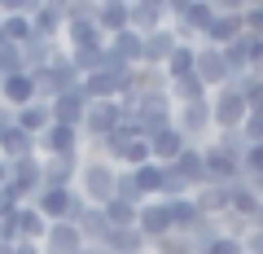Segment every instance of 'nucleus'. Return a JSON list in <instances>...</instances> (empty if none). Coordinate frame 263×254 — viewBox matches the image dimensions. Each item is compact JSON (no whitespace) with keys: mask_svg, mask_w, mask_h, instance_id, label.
I'll return each instance as SVG.
<instances>
[{"mask_svg":"<svg viewBox=\"0 0 263 254\" xmlns=\"http://www.w3.org/2000/svg\"><path fill=\"white\" fill-rule=\"evenodd\" d=\"M114 180H119V167L105 158H84V167H79V198L88 202V206H105V202L114 198Z\"/></svg>","mask_w":263,"mask_h":254,"instance_id":"nucleus-1","label":"nucleus"},{"mask_svg":"<svg viewBox=\"0 0 263 254\" xmlns=\"http://www.w3.org/2000/svg\"><path fill=\"white\" fill-rule=\"evenodd\" d=\"M31 206H35L48 224H75L88 202L79 198V188H40L35 198H31Z\"/></svg>","mask_w":263,"mask_h":254,"instance_id":"nucleus-2","label":"nucleus"},{"mask_svg":"<svg viewBox=\"0 0 263 254\" xmlns=\"http://www.w3.org/2000/svg\"><path fill=\"white\" fill-rule=\"evenodd\" d=\"M35 153L40 158H70V153H84V132H79V127H66V123H48L44 132L35 136Z\"/></svg>","mask_w":263,"mask_h":254,"instance_id":"nucleus-3","label":"nucleus"},{"mask_svg":"<svg viewBox=\"0 0 263 254\" xmlns=\"http://www.w3.org/2000/svg\"><path fill=\"white\" fill-rule=\"evenodd\" d=\"M176 132L184 136L189 145H206L215 123H211V96L206 101H193V105H176Z\"/></svg>","mask_w":263,"mask_h":254,"instance_id":"nucleus-4","label":"nucleus"},{"mask_svg":"<svg viewBox=\"0 0 263 254\" xmlns=\"http://www.w3.org/2000/svg\"><path fill=\"white\" fill-rule=\"evenodd\" d=\"M202 167H206V184H215V188H233V184H241V158L224 153L215 141L202 145Z\"/></svg>","mask_w":263,"mask_h":254,"instance_id":"nucleus-5","label":"nucleus"},{"mask_svg":"<svg viewBox=\"0 0 263 254\" xmlns=\"http://www.w3.org/2000/svg\"><path fill=\"white\" fill-rule=\"evenodd\" d=\"M246 114H250V105L241 101V92H233V88L211 92V123H215V132H237L246 123Z\"/></svg>","mask_w":263,"mask_h":254,"instance_id":"nucleus-6","label":"nucleus"},{"mask_svg":"<svg viewBox=\"0 0 263 254\" xmlns=\"http://www.w3.org/2000/svg\"><path fill=\"white\" fill-rule=\"evenodd\" d=\"M123 127V110L119 101H92L84 114V141H105Z\"/></svg>","mask_w":263,"mask_h":254,"instance_id":"nucleus-7","label":"nucleus"},{"mask_svg":"<svg viewBox=\"0 0 263 254\" xmlns=\"http://www.w3.org/2000/svg\"><path fill=\"white\" fill-rule=\"evenodd\" d=\"M136 228H141V237L149 245H158L162 237H171V210H167V202H162V198L141 202V206H136Z\"/></svg>","mask_w":263,"mask_h":254,"instance_id":"nucleus-8","label":"nucleus"},{"mask_svg":"<svg viewBox=\"0 0 263 254\" xmlns=\"http://www.w3.org/2000/svg\"><path fill=\"white\" fill-rule=\"evenodd\" d=\"M66 0H40V9L31 13V40H44V44H57V35L66 31Z\"/></svg>","mask_w":263,"mask_h":254,"instance_id":"nucleus-9","label":"nucleus"},{"mask_svg":"<svg viewBox=\"0 0 263 254\" xmlns=\"http://www.w3.org/2000/svg\"><path fill=\"white\" fill-rule=\"evenodd\" d=\"M158 27H167V0H127V31L149 35Z\"/></svg>","mask_w":263,"mask_h":254,"instance_id":"nucleus-10","label":"nucleus"},{"mask_svg":"<svg viewBox=\"0 0 263 254\" xmlns=\"http://www.w3.org/2000/svg\"><path fill=\"white\" fill-rule=\"evenodd\" d=\"M88 105H92V101L84 96V88H70V92H62V96L48 101V114H53V123H66V127H79V132H84Z\"/></svg>","mask_w":263,"mask_h":254,"instance_id":"nucleus-11","label":"nucleus"},{"mask_svg":"<svg viewBox=\"0 0 263 254\" xmlns=\"http://www.w3.org/2000/svg\"><path fill=\"white\" fill-rule=\"evenodd\" d=\"M193 75L202 79V88H206V92H219V88L228 84L224 53H219V48H211V44H197V70H193Z\"/></svg>","mask_w":263,"mask_h":254,"instance_id":"nucleus-12","label":"nucleus"},{"mask_svg":"<svg viewBox=\"0 0 263 254\" xmlns=\"http://www.w3.org/2000/svg\"><path fill=\"white\" fill-rule=\"evenodd\" d=\"M13 167V188L22 193V202H31L44 188V158L40 153H31V158H18V162H9Z\"/></svg>","mask_w":263,"mask_h":254,"instance_id":"nucleus-13","label":"nucleus"},{"mask_svg":"<svg viewBox=\"0 0 263 254\" xmlns=\"http://www.w3.org/2000/svg\"><path fill=\"white\" fill-rule=\"evenodd\" d=\"M79 167H84V153H70V158H44V188H75Z\"/></svg>","mask_w":263,"mask_h":254,"instance_id":"nucleus-14","label":"nucleus"},{"mask_svg":"<svg viewBox=\"0 0 263 254\" xmlns=\"http://www.w3.org/2000/svg\"><path fill=\"white\" fill-rule=\"evenodd\" d=\"M40 250H44V254H79V250H84V237H79L75 224H48Z\"/></svg>","mask_w":263,"mask_h":254,"instance_id":"nucleus-15","label":"nucleus"},{"mask_svg":"<svg viewBox=\"0 0 263 254\" xmlns=\"http://www.w3.org/2000/svg\"><path fill=\"white\" fill-rule=\"evenodd\" d=\"M246 27H241V13H215V22L206 27V35H202V44L211 48H228L233 40H241Z\"/></svg>","mask_w":263,"mask_h":254,"instance_id":"nucleus-16","label":"nucleus"},{"mask_svg":"<svg viewBox=\"0 0 263 254\" xmlns=\"http://www.w3.org/2000/svg\"><path fill=\"white\" fill-rule=\"evenodd\" d=\"M92 22H97V31H101L105 40L119 35V31H127V0H97Z\"/></svg>","mask_w":263,"mask_h":254,"instance_id":"nucleus-17","label":"nucleus"},{"mask_svg":"<svg viewBox=\"0 0 263 254\" xmlns=\"http://www.w3.org/2000/svg\"><path fill=\"white\" fill-rule=\"evenodd\" d=\"M184 149H189V141L176 132V127H167V132H154V136H149V158L158 162V167H171V162H176Z\"/></svg>","mask_w":263,"mask_h":254,"instance_id":"nucleus-18","label":"nucleus"},{"mask_svg":"<svg viewBox=\"0 0 263 254\" xmlns=\"http://www.w3.org/2000/svg\"><path fill=\"white\" fill-rule=\"evenodd\" d=\"M75 228H79V237H84V245H105V237L114 232L101 206H84V210H79V219H75Z\"/></svg>","mask_w":263,"mask_h":254,"instance_id":"nucleus-19","label":"nucleus"},{"mask_svg":"<svg viewBox=\"0 0 263 254\" xmlns=\"http://www.w3.org/2000/svg\"><path fill=\"white\" fill-rule=\"evenodd\" d=\"M0 101L9 105V110H27V105L35 101V79H31L27 70H18V75H9L5 84H0Z\"/></svg>","mask_w":263,"mask_h":254,"instance_id":"nucleus-20","label":"nucleus"},{"mask_svg":"<svg viewBox=\"0 0 263 254\" xmlns=\"http://www.w3.org/2000/svg\"><path fill=\"white\" fill-rule=\"evenodd\" d=\"M171 171H176V175H180V180H184V184L197 193V188L206 184V167H202V145H189V149L180 153L176 162H171Z\"/></svg>","mask_w":263,"mask_h":254,"instance_id":"nucleus-21","label":"nucleus"},{"mask_svg":"<svg viewBox=\"0 0 263 254\" xmlns=\"http://www.w3.org/2000/svg\"><path fill=\"white\" fill-rule=\"evenodd\" d=\"M176 31L171 27H158V31H149V35H145V62L141 66H162V62H167L171 53H176Z\"/></svg>","mask_w":263,"mask_h":254,"instance_id":"nucleus-22","label":"nucleus"},{"mask_svg":"<svg viewBox=\"0 0 263 254\" xmlns=\"http://www.w3.org/2000/svg\"><path fill=\"white\" fill-rule=\"evenodd\" d=\"M105 44H110V53H119L132 70L145 62V35H136V31H119V35H110Z\"/></svg>","mask_w":263,"mask_h":254,"instance_id":"nucleus-23","label":"nucleus"},{"mask_svg":"<svg viewBox=\"0 0 263 254\" xmlns=\"http://www.w3.org/2000/svg\"><path fill=\"white\" fill-rule=\"evenodd\" d=\"M101 250H110V254H149V241L141 237V228H114Z\"/></svg>","mask_w":263,"mask_h":254,"instance_id":"nucleus-24","label":"nucleus"},{"mask_svg":"<svg viewBox=\"0 0 263 254\" xmlns=\"http://www.w3.org/2000/svg\"><path fill=\"white\" fill-rule=\"evenodd\" d=\"M215 13H219L215 0H189V9H184V18H180V22H184V27L197 35V44H202V35H206V27L215 22ZM171 27H176V22H171Z\"/></svg>","mask_w":263,"mask_h":254,"instance_id":"nucleus-25","label":"nucleus"},{"mask_svg":"<svg viewBox=\"0 0 263 254\" xmlns=\"http://www.w3.org/2000/svg\"><path fill=\"white\" fill-rule=\"evenodd\" d=\"M35 153V136H27L13 123L9 132H0V158H9V162H18V158H31Z\"/></svg>","mask_w":263,"mask_h":254,"instance_id":"nucleus-26","label":"nucleus"},{"mask_svg":"<svg viewBox=\"0 0 263 254\" xmlns=\"http://www.w3.org/2000/svg\"><path fill=\"white\" fill-rule=\"evenodd\" d=\"M62 53V44H44V40H27L22 44V70L27 75H40V70L53 62V57Z\"/></svg>","mask_w":263,"mask_h":254,"instance_id":"nucleus-27","label":"nucleus"},{"mask_svg":"<svg viewBox=\"0 0 263 254\" xmlns=\"http://www.w3.org/2000/svg\"><path fill=\"white\" fill-rule=\"evenodd\" d=\"M197 210H202V219H224L228 215V188H215V184H202L193 193Z\"/></svg>","mask_w":263,"mask_h":254,"instance_id":"nucleus-28","label":"nucleus"},{"mask_svg":"<svg viewBox=\"0 0 263 254\" xmlns=\"http://www.w3.org/2000/svg\"><path fill=\"white\" fill-rule=\"evenodd\" d=\"M259 206H263V202H259V193H254V188L246 184V180L228 188V215H237V219H254V215H259Z\"/></svg>","mask_w":263,"mask_h":254,"instance_id":"nucleus-29","label":"nucleus"},{"mask_svg":"<svg viewBox=\"0 0 263 254\" xmlns=\"http://www.w3.org/2000/svg\"><path fill=\"white\" fill-rule=\"evenodd\" d=\"M197 70V44H176V53L162 62V75L167 79H189Z\"/></svg>","mask_w":263,"mask_h":254,"instance_id":"nucleus-30","label":"nucleus"},{"mask_svg":"<svg viewBox=\"0 0 263 254\" xmlns=\"http://www.w3.org/2000/svg\"><path fill=\"white\" fill-rule=\"evenodd\" d=\"M13 232H18V241H35V245H40V241H44V232H48V219L27 202V206L18 210V224H13Z\"/></svg>","mask_w":263,"mask_h":254,"instance_id":"nucleus-31","label":"nucleus"},{"mask_svg":"<svg viewBox=\"0 0 263 254\" xmlns=\"http://www.w3.org/2000/svg\"><path fill=\"white\" fill-rule=\"evenodd\" d=\"M66 48H105V35L97 31V22H66Z\"/></svg>","mask_w":263,"mask_h":254,"instance_id":"nucleus-32","label":"nucleus"},{"mask_svg":"<svg viewBox=\"0 0 263 254\" xmlns=\"http://www.w3.org/2000/svg\"><path fill=\"white\" fill-rule=\"evenodd\" d=\"M13 123H18L27 136H40L48 123H53V114H48V105H44V101H31L27 110H13Z\"/></svg>","mask_w":263,"mask_h":254,"instance_id":"nucleus-33","label":"nucleus"},{"mask_svg":"<svg viewBox=\"0 0 263 254\" xmlns=\"http://www.w3.org/2000/svg\"><path fill=\"white\" fill-rule=\"evenodd\" d=\"M167 96H171V101H176V105H193V101H206V88H202V79H197V75H189V79H171V84H167Z\"/></svg>","mask_w":263,"mask_h":254,"instance_id":"nucleus-34","label":"nucleus"},{"mask_svg":"<svg viewBox=\"0 0 263 254\" xmlns=\"http://www.w3.org/2000/svg\"><path fill=\"white\" fill-rule=\"evenodd\" d=\"M167 84L171 79L162 75V66H136L132 70V92H167Z\"/></svg>","mask_w":263,"mask_h":254,"instance_id":"nucleus-35","label":"nucleus"},{"mask_svg":"<svg viewBox=\"0 0 263 254\" xmlns=\"http://www.w3.org/2000/svg\"><path fill=\"white\" fill-rule=\"evenodd\" d=\"M219 53H224L228 79H233V75H246V70H250V35L233 40V44H228V48H219Z\"/></svg>","mask_w":263,"mask_h":254,"instance_id":"nucleus-36","label":"nucleus"},{"mask_svg":"<svg viewBox=\"0 0 263 254\" xmlns=\"http://www.w3.org/2000/svg\"><path fill=\"white\" fill-rule=\"evenodd\" d=\"M219 237H224V224H219V219H202V224L189 232V245H193V254H206Z\"/></svg>","mask_w":263,"mask_h":254,"instance_id":"nucleus-37","label":"nucleus"},{"mask_svg":"<svg viewBox=\"0 0 263 254\" xmlns=\"http://www.w3.org/2000/svg\"><path fill=\"white\" fill-rule=\"evenodd\" d=\"M132 175H136V184H141L145 202L162 198V167H158V162H145V167H136V171H132Z\"/></svg>","mask_w":263,"mask_h":254,"instance_id":"nucleus-38","label":"nucleus"},{"mask_svg":"<svg viewBox=\"0 0 263 254\" xmlns=\"http://www.w3.org/2000/svg\"><path fill=\"white\" fill-rule=\"evenodd\" d=\"M0 27H5V40H9V44H27L31 40V18L27 13H5V18H0Z\"/></svg>","mask_w":263,"mask_h":254,"instance_id":"nucleus-39","label":"nucleus"},{"mask_svg":"<svg viewBox=\"0 0 263 254\" xmlns=\"http://www.w3.org/2000/svg\"><path fill=\"white\" fill-rule=\"evenodd\" d=\"M114 198L127 202V206H141V202H145V193H141V184H136V175H132V171H123V167H119V180H114Z\"/></svg>","mask_w":263,"mask_h":254,"instance_id":"nucleus-40","label":"nucleus"},{"mask_svg":"<svg viewBox=\"0 0 263 254\" xmlns=\"http://www.w3.org/2000/svg\"><path fill=\"white\" fill-rule=\"evenodd\" d=\"M101 210H105V219H110V228H136V206H127V202L110 198Z\"/></svg>","mask_w":263,"mask_h":254,"instance_id":"nucleus-41","label":"nucleus"},{"mask_svg":"<svg viewBox=\"0 0 263 254\" xmlns=\"http://www.w3.org/2000/svg\"><path fill=\"white\" fill-rule=\"evenodd\" d=\"M215 145L224 153H233V158H246V149H250V141H246L241 127H237V132H215Z\"/></svg>","mask_w":263,"mask_h":254,"instance_id":"nucleus-42","label":"nucleus"},{"mask_svg":"<svg viewBox=\"0 0 263 254\" xmlns=\"http://www.w3.org/2000/svg\"><path fill=\"white\" fill-rule=\"evenodd\" d=\"M241 180L246 184H254V180H263V145H250L241 158Z\"/></svg>","mask_w":263,"mask_h":254,"instance_id":"nucleus-43","label":"nucleus"},{"mask_svg":"<svg viewBox=\"0 0 263 254\" xmlns=\"http://www.w3.org/2000/svg\"><path fill=\"white\" fill-rule=\"evenodd\" d=\"M241 27H246L250 40H263V0H254V5L241 9Z\"/></svg>","mask_w":263,"mask_h":254,"instance_id":"nucleus-44","label":"nucleus"},{"mask_svg":"<svg viewBox=\"0 0 263 254\" xmlns=\"http://www.w3.org/2000/svg\"><path fill=\"white\" fill-rule=\"evenodd\" d=\"M18 70H22V48H18V44L0 48V84H5L9 75H18Z\"/></svg>","mask_w":263,"mask_h":254,"instance_id":"nucleus-45","label":"nucleus"},{"mask_svg":"<svg viewBox=\"0 0 263 254\" xmlns=\"http://www.w3.org/2000/svg\"><path fill=\"white\" fill-rule=\"evenodd\" d=\"M62 13H66V22H92L97 0H70V5H62Z\"/></svg>","mask_w":263,"mask_h":254,"instance_id":"nucleus-46","label":"nucleus"},{"mask_svg":"<svg viewBox=\"0 0 263 254\" xmlns=\"http://www.w3.org/2000/svg\"><path fill=\"white\" fill-rule=\"evenodd\" d=\"M149 254H193V245H189V237H162L158 245H149Z\"/></svg>","mask_w":263,"mask_h":254,"instance_id":"nucleus-47","label":"nucleus"},{"mask_svg":"<svg viewBox=\"0 0 263 254\" xmlns=\"http://www.w3.org/2000/svg\"><path fill=\"white\" fill-rule=\"evenodd\" d=\"M241 132H246V141H250V145H263V114H246Z\"/></svg>","mask_w":263,"mask_h":254,"instance_id":"nucleus-48","label":"nucleus"},{"mask_svg":"<svg viewBox=\"0 0 263 254\" xmlns=\"http://www.w3.org/2000/svg\"><path fill=\"white\" fill-rule=\"evenodd\" d=\"M241 245H246V254H263V232H259V228H250V232L241 237Z\"/></svg>","mask_w":263,"mask_h":254,"instance_id":"nucleus-49","label":"nucleus"},{"mask_svg":"<svg viewBox=\"0 0 263 254\" xmlns=\"http://www.w3.org/2000/svg\"><path fill=\"white\" fill-rule=\"evenodd\" d=\"M250 70L263 75V40H250Z\"/></svg>","mask_w":263,"mask_h":254,"instance_id":"nucleus-50","label":"nucleus"},{"mask_svg":"<svg viewBox=\"0 0 263 254\" xmlns=\"http://www.w3.org/2000/svg\"><path fill=\"white\" fill-rule=\"evenodd\" d=\"M13 184V167H9V158H0V193Z\"/></svg>","mask_w":263,"mask_h":254,"instance_id":"nucleus-51","label":"nucleus"},{"mask_svg":"<svg viewBox=\"0 0 263 254\" xmlns=\"http://www.w3.org/2000/svg\"><path fill=\"white\" fill-rule=\"evenodd\" d=\"M9 254H44V250H40L35 241H13V250H9Z\"/></svg>","mask_w":263,"mask_h":254,"instance_id":"nucleus-52","label":"nucleus"},{"mask_svg":"<svg viewBox=\"0 0 263 254\" xmlns=\"http://www.w3.org/2000/svg\"><path fill=\"white\" fill-rule=\"evenodd\" d=\"M9 127H13V110L0 101V132H9Z\"/></svg>","mask_w":263,"mask_h":254,"instance_id":"nucleus-53","label":"nucleus"},{"mask_svg":"<svg viewBox=\"0 0 263 254\" xmlns=\"http://www.w3.org/2000/svg\"><path fill=\"white\" fill-rule=\"evenodd\" d=\"M9 250H13V241H9V232L0 228V254H9Z\"/></svg>","mask_w":263,"mask_h":254,"instance_id":"nucleus-54","label":"nucleus"},{"mask_svg":"<svg viewBox=\"0 0 263 254\" xmlns=\"http://www.w3.org/2000/svg\"><path fill=\"white\" fill-rule=\"evenodd\" d=\"M250 228H259V232H263V206H259V215L250 219Z\"/></svg>","mask_w":263,"mask_h":254,"instance_id":"nucleus-55","label":"nucleus"}]
</instances>
